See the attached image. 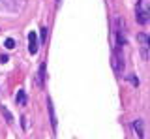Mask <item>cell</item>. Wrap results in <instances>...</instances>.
<instances>
[{
    "label": "cell",
    "instance_id": "2",
    "mask_svg": "<svg viewBox=\"0 0 150 139\" xmlns=\"http://www.w3.org/2000/svg\"><path fill=\"white\" fill-rule=\"evenodd\" d=\"M47 109H49V118H51V126L56 128V115H54V107H53V100L47 98Z\"/></svg>",
    "mask_w": 150,
    "mask_h": 139
},
{
    "label": "cell",
    "instance_id": "10",
    "mask_svg": "<svg viewBox=\"0 0 150 139\" xmlns=\"http://www.w3.org/2000/svg\"><path fill=\"white\" fill-rule=\"evenodd\" d=\"M8 60H9V58H8V55H2V57H0V62H2V64H4V62H8Z\"/></svg>",
    "mask_w": 150,
    "mask_h": 139
},
{
    "label": "cell",
    "instance_id": "4",
    "mask_svg": "<svg viewBox=\"0 0 150 139\" xmlns=\"http://www.w3.org/2000/svg\"><path fill=\"white\" fill-rule=\"evenodd\" d=\"M43 83H45V64H41V66H40V73H38V85L43 87Z\"/></svg>",
    "mask_w": 150,
    "mask_h": 139
},
{
    "label": "cell",
    "instance_id": "5",
    "mask_svg": "<svg viewBox=\"0 0 150 139\" xmlns=\"http://www.w3.org/2000/svg\"><path fill=\"white\" fill-rule=\"evenodd\" d=\"M133 130H135V133H137V137H143V120H135Z\"/></svg>",
    "mask_w": 150,
    "mask_h": 139
},
{
    "label": "cell",
    "instance_id": "9",
    "mask_svg": "<svg viewBox=\"0 0 150 139\" xmlns=\"http://www.w3.org/2000/svg\"><path fill=\"white\" fill-rule=\"evenodd\" d=\"M47 34H49V28H41V41L47 40Z\"/></svg>",
    "mask_w": 150,
    "mask_h": 139
},
{
    "label": "cell",
    "instance_id": "6",
    "mask_svg": "<svg viewBox=\"0 0 150 139\" xmlns=\"http://www.w3.org/2000/svg\"><path fill=\"white\" fill-rule=\"evenodd\" d=\"M2 115L6 117V122H8V124H11V122H13V117H11V113H9V111H8V107H4V105H2Z\"/></svg>",
    "mask_w": 150,
    "mask_h": 139
},
{
    "label": "cell",
    "instance_id": "3",
    "mask_svg": "<svg viewBox=\"0 0 150 139\" xmlns=\"http://www.w3.org/2000/svg\"><path fill=\"white\" fill-rule=\"evenodd\" d=\"M15 100H17V105H26V94H25V90H17Z\"/></svg>",
    "mask_w": 150,
    "mask_h": 139
},
{
    "label": "cell",
    "instance_id": "8",
    "mask_svg": "<svg viewBox=\"0 0 150 139\" xmlns=\"http://www.w3.org/2000/svg\"><path fill=\"white\" fill-rule=\"evenodd\" d=\"M4 45H6V49H13V47H15V41H13L11 38H8V40H6V43H4Z\"/></svg>",
    "mask_w": 150,
    "mask_h": 139
},
{
    "label": "cell",
    "instance_id": "1",
    "mask_svg": "<svg viewBox=\"0 0 150 139\" xmlns=\"http://www.w3.org/2000/svg\"><path fill=\"white\" fill-rule=\"evenodd\" d=\"M28 51H30L32 55L38 53V36H36V32H30V34H28Z\"/></svg>",
    "mask_w": 150,
    "mask_h": 139
},
{
    "label": "cell",
    "instance_id": "11",
    "mask_svg": "<svg viewBox=\"0 0 150 139\" xmlns=\"http://www.w3.org/2000/svg\"><path fill=\"white\" fill-rule=\"evenodd\" d=\"M21 120H23V128H25V130H26V128H28V122H26V118H25V117H23Z\"/></svg>",
    "mask_w": 150,
    "mask_h": 139
},
{
    "label": "cell",
    "instance_id": "7",
    "mask_svg": "<svg viewBox=\"0 0 150 139\" xmlns=\"http://www.w3.org/2000/svg\"><path fill=\"white\" fill-rule=\"evenodd\" d=\"M139 41L143 43V47H148V38L144 34H139Z\"/></svg>",
    "mask_w": 150,
    "mask_h": 139
}]
</instances>
